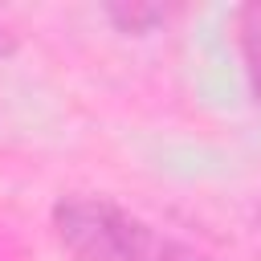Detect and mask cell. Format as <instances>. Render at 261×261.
Listing matches in <instances>:
<instances>
[{"label": "cell", "instance_id": "obj_1", "mask_svg": "<svg viewBox=\"0 0 261 261\" xmlns=\"http://www.w3.org/2000/svg\"><path fill=\"white\" fill-rule=\"evenodd\" d=\"M53 228L77 261H204L184 241L110 200H61L53 208Z\"/></svg>", "mask_w": 261, "mask_h": 261}, {"label": "cell", "instance_id": "obj_2", "mask_svg": "<svg viewBox=\"0 0 261 261\" xmlns=\"http://www.w3.org/2000/svg\"><path fill=\"white\" fill-rule=\"evenodd\" d=\"M237 37H241V57H245L249 90L261 102V4H245L237 12Z\"/></svg>", "mask_w": 261, "mask_h": 261}, {"label": "cell", "instance_id": "obj_3", "mask_svg": "<svg viewBox=\"0 0 261 261\" xmlns=\"http://www.w3.org/2000/svg\"><path fill=\"white\" fill-rule=\"evenodd\" d=\"M106 16H110L122 33H147V29H155L167 12H163L159 4H106Z\"/></svg>", "mask_w": 261, "mask_h": 261}, {"label": "cell", "instance_id": "obj_4", "mask_svg": "<svg viewBox=\"0 0 261 261\" xmlns=\"http://www.w3.org/2000/svg\"><path fill=\"white\" fill-rule=\"evenodd\" d=\"M8 49H12V33H4V29H0V53H8Z\"/></svg>", "mask_w": 261, "mask_h": 261}, {"label": "cell", "instance_id": "obj_5", "mask_svg": "<svg viewBox=\"0 0 261 261\" xmlns=\"http://www.w3.org/2000/svg\"><path fill=\"white\" fill-rule=\"evenodd\" d=\"M257 228H261V208H257Z\"/></svg>", "mask_w": 261, "mask_h": 261}]
</instances>
